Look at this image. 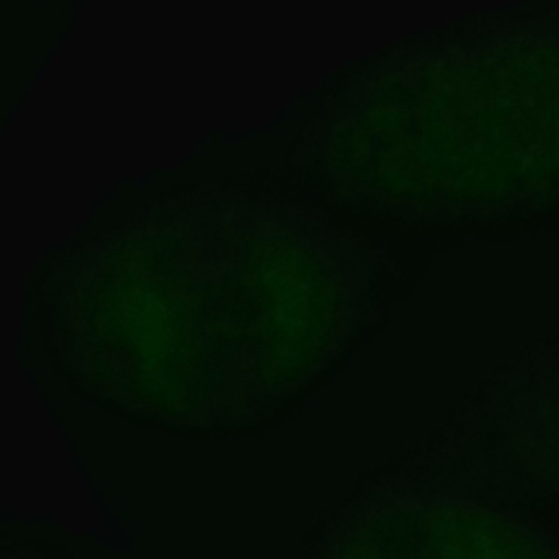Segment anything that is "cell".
Segmentation results:
<instances>
[{
  "label": "cell",
  "mask_w": 559,
  "mask_h": 559,
  "mask_svg": "<svg viewBox=\"0 0 559 559\" xmlns=\"http://www.w3.org/2000/svg\"><path fill=\"white\" fill-rule=\"evenodd\" d=\"M380 251L301 186L181 181L50 249L28 317L83 397L186 435L260 428L314 391L382 310Z\"/></svg>",
  "instance_id": "6da1fadb"
},
{
  "label": "cell",
  "mask_w": 559,
  "mask_h": 559,
  "mask_svg": "<svg viewBox=\"0 0 559 559\" xmlns=\"http://www.w3.org/2000/svg\"><path fill=\"white\" fill-rule=\"evenodd\" d=\"M288 164L332 212L461 229L559 210V7L461 20L360 59Z\"/></svg>",
  "instance_id": "7a4b0ae2"
},
{
  "label": "cell",
  "mask_w": 559,
  "mask_h": 559,
  "mask_svg": "<svg viewBox=\"0 0 559 559\" xmlns=\"http://www.w3.org/2000/svg\"><path fill=\"white\" fill-rule=\"evenodd\" d=\"M402 472L493 502L559 504V334L480 384Z\"/></svg>",
  "instance_id": "3957f363"
},
{
  "label": "cell",
  "mask_w": 559,
  "mask_h": 559,
  "mask_svg": "<svg viewBox=\"0 0 559 559\" xmlns=\"http://www.w3.org/2000/svg\"><path fill=\"white\" fill-rule=\"evenodd\" d=\"M308 559H559V546L500 502L386 476L328 524Z\"/></svg>",
  "instance_id": "277c9868"
},
{
  "label": "cell",
  "mask_w": 559,
  "mask_h": 559,
  "mask_svg": "<svg viewBox=\"0 0 559 559\" xmlns=\"http://www.w3.org/2000/svg\"><path fill=\"white\" fill-rule=\"evenodd\" d=\"M0 559H85L61 550L57 546H46L28 537L0 533Z\"/></svg>",
  "instance_id": "5b68a950"
}]
</instances>
